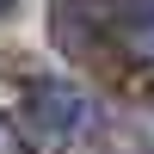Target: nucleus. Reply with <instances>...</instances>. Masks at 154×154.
I'll list each match as a JSON object with an SVG mask.
<instances>
[{"instance_id": "nucleus-1", "label": "nucleus", "mask_w": 154, "mask_h": 154, "mask_svg": "<svg viewBox=\"0 0 154 154\" xmlns=\"http://www.w3.org/2000/svg\"><path fill=\"white\" fill-rule=\"evenodd\" d=\"M25 130L43 148H86L105 136V111L74 80H25Z\"/></svg>"}, {"instance_id": "nucleus-2", "label": "nucleus", "mask_w": 154, "mask_h": 154, "mask_svg": "<svg viewBox=\"0 0 154 154\" xmlns=\"http://www.w3.org/2000/svg\"><path fill=\"white\" fill-rule=\"evenodd\" d=\"M0 154H25V136H19V130H12V123H6V117H0Z\"/></svg>"}, {"instance_id": "nucleus-3", "label": "nucleus", "mask_w": 154, "mask_h": 154, "mask_svg": "<svg viewBox=\"0 0 154 154\" xmlns=\"http://www.w3.org/2000/svg\"><path fill=\"white\" fill-rule=\"evenodd\" d=\"M6 6H12V0H0V12H6Z\"/></svg>"}]
</instances>
